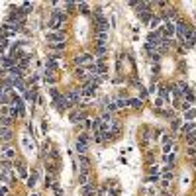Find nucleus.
Returning <instances> with one entry per match:
<instances>
[{"label":"nucleus","instance_id":"dca6fc26","mask_svg":"<svg viewBox=\"0 0 196 196\" xmlns=\"http://www.w3.org/2000/svg\"><path fill=\"white\" fill-rule=\"evenodd\" d=\"M49 92H51V96H53L55 100H57V98H59V96H61V94H59V92H57V88H51V90H49Z\"/></svg>","mask_w":196,"mask_h":196},{"label":"nucleus","instance_id":"6ab92c4d","mask_svg":"<svg viewBox=\"0 0 196 196\" xmlns=\"http://www.w3.org/2000/svg\"><path fill=\"white\" fill-rule=\"evenodd\" d=\"M33 184H35V177H30V178H28V186H30V188H32Z\"/></svg>","mask_w":196,"mask_h":196},{"label":"nucleus","instance_id":"9d476101","mask_svg":"<svg viewBox=\"0 0 196 196\" xmlns=\"http://www.w3.org/2000/svg\"><path fill=\"white\" fill-rule=\"evenodd\" d=\"M128 106H132V108H141V98H132V100H128Z\"/></svg>","mask_w":196,"mask_h":196},{"label":"nucleus","instance_id":"5701e85b","mask_svg":"<svg viewBox=\"0 0 196 196\" xmlns=\"http://www.w3.org/2000/svg\"><path fill=\"white\" fill-rule=\"evenodd\" d=\"M0 196H6V188H0Z\"/></svg>","mask_w":196,"mask_h":196},{"label":"nucleus","instance_id":"a211bd4d","mask_svg":"<svg viewBox=\"0 0 196 196\" xmlns=\"http://www.w3.org/2000/svg\"><path fill=\"white\" fill-rule=\"evenodd\" d=\"M194 116H196L194 110H186V120H188V118H194Z\"/></svg>","mask_w":196,"mask_h":196},{"label":"nucleus","instance_id":"f257e3e1","mask_svg":"<svg viewBox=\"0 0 196 196\" xmlns=\"http://www.w3.org/2000/svg\"><path fill=\"white\" fill-rule=\"evenodd\" d=\"M63 22H65V16L59 10H55L51 14V20H49V28H51V30H59V28L63 26Z\"/></svg>","mask_w":196,"mask_h":196},{"label":"nucleus","instance_id":"39448f33","mask_svg":"<svg viewBox=\"0 0 196 196\" xmlns=\"http://www.w3.org/2000/svg\"><path fill=\"white\" fill-rule=\"evenodd\" d=\"M55 106H57V110H67L71 104H69V100L65 98V96H59V98L55 100Z\"/></svg>","mask_w":196,"mask_h":196},{"label":"nucleus","instance_id":"7ed1b4c3","mask_svg":"<svg viewBox=\"0 0 196 196\" xmlns=\"http://www.w3.org/2000/svg\"><path fill=\"white\" fill-rule=\"evenodd\" d=\"M108 30H110L108 20H104L102 16H96V33H106Z\"/></svg>","mask_w":196,"mask_h":196},{"label":"nucleus","instance_id":"f8f14e48","mask_svg":"<svg viewBox=\"0 0 196 196\" xmlns=\"http://www.w3.org/2000/svg\"><path fill=\"white\" fill-rule=\"evenodd\" d=\"M84 194H86V196H92V194H96V188H94L92 184H86V186H84Z\"/></svg>","mask_w":196,"mask_h":196},{"label":"nucleus","instance_id":"b1692460","mask_svg":"<svg viewBox=\"0 0 196 196\" xmlns=\"http://www.w3.org/2000/svg\"><path fill=\"white\" fill-rule=\"evenodd\" d=\"M33 196H38V194H33Z\"/></svg>","mask_w":196,"mask_h":196},{"label":"nucleus","instance_id":"f3484780","mask_svg":"<svg viewBox=\"0 0 196 196\" xmlns=\"http://www.w3.org/2000/svg\"><path fill=\"white\" fill-rule=\"evenodd\" d=\"M78 8H81V10H83V14H86V10H88V6H86L84 2H81V4H78Z\"/></svg>","mask_w":196,"mask_h":196},{"label":"nucleus","instance_id":"4be33fe9","mask_svg":"<svg viewBox=\"0 0 196 196\" xmlns=\"http://www.w3.org/2000/svg\"><path fill=\"white\" fill-rule=\"evenodd\" d=\"M6 157L12 159V157H14V151H12V149H8V151H6Z\"/></svg>","mask_w":196,"mask_h":196},{"label":"nucleus","instance_id":"20e7f679","mask_svg":"<svg viewBox=\"0 0 196 196\" xmlns=\"http://www.w3.org/2000/svg\"><path fill=\"white\" fill-rule=\"evenodd\" d=\"M47 38L51 39L53 43H65V33L63 32H53V33H49Z\"/></svg>","mask_w":196,"mask_h":196},{"label":"nucleus","instance_id":"412c9836","mask_svg":"<svg viewBox=\"0 0 196 196\" xmlns=\"http://www.w3.org/2000/svg\"><path fill=\"white\" fill-rule=\"evenodd\" d=\"M51 47H53V49H63V47H65V43H53Z\"/></svg>","mask_w":196,"mask_h":196},{"label":"nucleus","instance_id":"4468645a","mask_svg":"<svg viewBox=\"0 0 196 196\" xmlns=\"http://www.w3.org/2000/svg\"><path fill=\"white\" fill-rule=\"evenodd\" d=\"M194 141H196V135H194V133H186V143H190V145H192Z\"/></svg>","mask_w":196,"mask_h":196},{"label":"nucleus","instance_id":"6e6552de","mask_svg":"<svg viewBox=\"0 0 196 196\" xmlns=\"http://www.w3.org/2000/svg\"><path fill=\"white\" fill-rule=\"evenodd\" d=\"M10 135H12V132H10L8 128H0V137H2L4 141H8V139H10Z\"/></svg>","mask_w":196,"mask_h":196},{"label":"nucleus","instance_id":"f03ea898","mask_svg":"<svg viewBox=\"0 0 196 196\" xmlns=\"http://www.w3.org/2000/svg\"><path fill=\"white\" fill-rule=\"evenodd\" d=\"M94 61H96V59H94L92 55H88V53L78 55L77 59H75V63L78 65V67H92V65H94Z\"/></svg>","mask_w":196,"mask_h":196},{"label":"nucleus","instance_id":"ddd939ff","mask_svg":"<svg viewBox=\"0 0 196 196\" xmlns=\"http://www.w3.org/2000/svg\"><path fill=\"white\" fill-rule=\"evenodd\" d=\"M26 100H35V90H33V88H28V92H26Z\"/></svg>","mask_w":196,"mask_h":196},{"label":"nucleus","instance_id":"1a4fd4ad","mask_svg":"<svg viewBox=\"0 0 196 196\" xmlns=\"http://www.w3.org/2000/svg\"><path fill=\"white\" fill-rule=\"evenodd\" d=\"M114 106H116V110H120V108H126V106H128V100H126V98H116Z\"/></svg>","mask_w":196,"mask_h":196},{"label":"nucleus","instance_id":"423d86ee","mask_svg":"<svg viewBox=\"0 0 196 196\" xmlns=\"http://www.w3.org/2000/svg\"><path fill=\"white\" fill-rule=\"evenodd\" d=\"M86 151H88V143H84V141H78V139H77V153H78V155H84Z\"/></svg>","mask_w":196,"mask_h":196},{"label":"nucleus","instance_id":"2eb2a0df","mask_svg":"<svg viewBox=\"0 0 196 196\" xmlns=\"http://www.w3.org/2000/svg\"><path fill=\"white\" fill-rule=\"evenodd\" d=\"M96 53H98V55H104V53H106V45H98Z\"/></svg>","mask_w":196,"mask_h":196},{"label":"nucleus","instance_id":"0eeeda50","mask_svg":"<svg viewBox=\"0 0 196 196\" xmlns=\"http://www.w3.org/2000/svg\"><path fill=\"white\" fill-rule=\"evenodd\" d=\"M84 118V112H78V110H73L71 112V122H78Z\"/></svg>","mask_w":196,"mask_h":196},{"label":"nucleus","instance_id":"aec40b11","mask_svg":"<svg viewBox=\"0 0 196 196\" xmlns=\"http://www.w3.org/2000/svg\"><path fill=\"white\" fill-rule=\"evenodd\" d=\"M6 47V38L2 35V38H0V49H4Z\"/></svg>","mask_w":196,"mask_h":196},{"label":"nucleus","instance_id":"9b49d317","mask_svg":"<svg viewBox=\"0 0 196 196\" xmlns=\"http://www.w3.org/2000/svg\"><path fill=\"white\" fill-rule=\"evenodd\" d=\"M78 180H81L83 186H86V180H88V171H81V177H78Z\"/></svg>","mask_w":196,"mask_h":196}]
</instances>
